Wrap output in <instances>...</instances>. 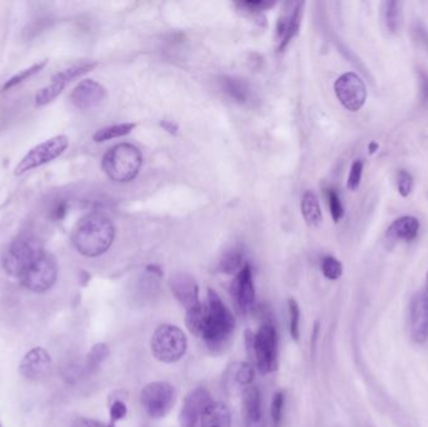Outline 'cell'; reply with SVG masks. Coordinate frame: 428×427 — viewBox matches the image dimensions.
<instances>
[{
  "label": "cell",
  "instance_id": "obj_1",
  "mask_svg": "<svg viewBox=\"0 0 428 427\" xmlns=\"http://www.w3.org/2000/svg\"><path fill=\"white\" fill-rule=\"evenodd\" d=\"M115 238V227L106 214H88L74 229L71 242L80 255L99 257L110 249Z\"/></svg>",
  "mask_w": 428,
  "mask_h": 427
},
{
  "label": "cell",
  "instance_id": "obj_2",
  "mask_svg": "<svg viewBox=\"0 0 428 427\" xmlns=\"http://www.w3.org/2000/svg\"><path fill=\"white\" fill-rule=\"evenodd\" d=\"M236 327L235 316L213 290H208L207 303H203L195 335L217 347L228 341Z\"/></svg>",
  "mask_w": 428,
  "mask_h": 427
},
{
  "label": "cell",
  "instance_id": "obj_3",
  "mask_svg": "<svg viewBox=\"0 0 428 427\" xmlns=\"http://www.w3.org/2000/svg\"><path fill=\"white\" fill-rule=\"evenodd\" d=\"M142 163V153L136 146L121 143L112 147L104 154L102 168L112 181L124 183L136 178Z\"/></svg>",
  "mask_w": 428,
  "mask_h": 427
},
{
  "label": "cell",
  "instance_id": "obj_4",
  "mask_svg": "<svg viewBox=\"0 0 428 427\" xmlns=\"http://www.w3.org/2000/svg\"><path fill=\"white\" fill-rule=\"evenodd\" d=\"M47 252L42 242L34 235H21L8 247L3 256V268L12 277L23 275L38 262Z\"/></svg>",
  "mask_w": 428,
  "mask_h": 427
},
{
  "label": "cell",
  "instance_id": "obj_5",
  "mask_svg": "<svg viewBox=\"0 0 428 427\" xmlns=\"http://www.w3.org/2000/svg\"><path fill=\"white\" fill-rule=\"evenodd\" d=\"M246 345L254 358L258 370L262 373H271L278 367V335L272 323H264L257 334L246 332Z\"/></svg>",
  "mask_w": 428,
  "mask_h": 427
},
{
  "label": "cell",
  "instance_id": "obj_6",
  "mask_svg": "<svg viewBox=\"0 0 428 427\" xmlns=\"http://www.w3.org/2000/svg\"><path fill=\"white\" fill-rule=\"evenodd\" d=\"M188 340L185 332L174 325H162L150 340L153 356L163 363H174L186 355Z\"/></svg>",
  "mask_w": 428,
  "mask_h": 427
},
{
  "label": "cell",
  "instance_id": "obj_7",
  "mask_svg": "<svg viewBox=\"0 0 428 427\" xmlns=\"http://www.w3.org/2000/svg\"><path fill=\"white\" fill-rule=\"evenodd\" d=\"M69 146V139L65 135L53 137L45 142L38 144L29 150L23 157L22 161L15 167V176H23L24 173L32 171L44 164L50 163L64 153Z\"/></svg>",
  "mask_w": 428,
  "mask_h": 427
},
{
  "label": "cell",
  "instance_id": "obj_8",
  "mask_svg": "<svg viewBox=\"0 0 428 427\" xmlns=\"http://www.w3.org/2000/svg\"><path fill=\"white\" fill-rule=\"evenodd\" d=\"M174 397L176 392L171 384L157 381L147 384L143 389L141 401L145 413H148L150 417L159 419L169 413L174 402Z\"/></svg>",
  "mask_w": 428,
  "mask_h": 427
},
{
  "label": "cell",
  "instance_id": "obj_9",
  "mask_svg": "<svg viewBox=\"0 0 428 427\" xmlns=\"http://www.w3.org/2000/svg\"><path fill=\"white\" fill-rule=\"evenodd\" d=\"M57 277V262L53 257L45 253L23 275L21 282L32 292L43 293L54 286Z\"/></svg>",
  "mask_w": 428,
  "mask_h": 427
},
{
  "label": "cell",
  "instance_id": "obj_10",
  "mask_svg": "<svg viewBox=\"0 0 428 427\" xmlns=\"http://www.w3.org/2000/svg\"><path fill=\"white\" fill-rule=\"evenodd\" d=\"M95 67H97V63H93V62H80L59 71L51 78V82L48 86H44L36 93V106L49 104L50 102L56 100L58 95L64 91L65 86H68L71 80L82 77L83 74L92 71Z\"/></svg>",
  "mask_w": 428,
  "mask_h": 427
},
{
  "label": "cell",
  "instance_id": "obj_11",
  "mask_svg": "<svg viewBox=\"0 0 428 427\" xmlns=\"http://www.w3.org/2000/svg\"><path fill=\"white\" fill-rule=\"evenodd\" d=\"M335 93L343 107L350 112L359 111L367 100L364 80L353 71L344 73L335 80Z\"/></svg>",
  "mask_w": 428,
  "mask_h": 427
},
{
  "label": "cell",
  "instance_id": "obj_12",
  "mask_svg": "<svg viewBox=\"0 0 428 427\" xmlns=\"http://www.w3.org/2000/svg\"><path fill=\"white\" fill-rule=\"evenodd\" d=\"M232 295L242 314H250L256 305V288L250 264H244L232 284Z\"/></svg>",
  "mask_w": 428,
  "mask_h": 427
},
{
  "label": "cell",
  "instance_id": "obj_13",
  "mask_svg": "<svg viewBox=\"0 0 428 427\" xmlns=\"http://www.w3.org/2000/svg\"><path fill=\"white\" fill-rule=\"evenodd\" d=\"M211 402V395L203 387H198L189 392L179 413L180 427H195Z\"/></svg>",
  "mask_w": 428,
  "mask_h": 427
},
{
  "label": "cell",
  "instance_id": "obj_14",
  "mask_svg": "<svg viewBox=\"0 0 428 427\" xmlns=\"http://www.w3.org/2000/svg\"><path fill=\"white\" fill-rule=\"evenodd\" d=\"M409 331L416 343L428 341V301L423 292L416 293L411 301Z\"/></svg>",
  "mask_w": 428,
  "mask_h": 427
},
{
  "label": "cell",
  "instance_id": "obj_15",
  "mask_svg": "<svg viewBox=\"0 0 428 427\" xmlns=\"http://www.w3.org/2000/svg\"><path fill=\"white\" fill-rule=\"evenodd\" d=\"M107 97L106 88L93 79H84L73 89L71 103L83 111L93 109L103 103Z\"/></svg>",
  "mask_w": 428,
  "mask_h": 427
},
{
  "label": "cell",
  "instance_id": "obj_16",
  "mask_svg": "<svg viewBox=\"0 0 428 427\" xmlns=\"http://www.w3.org/2000/svg\"><path fill=\"white\" fill-rule=\"evenodd\" d=\"M169 286L174 297L178 299L186 311L200 305V287L192 276L187 273H176L171 276Z\"/></svg>",
  "mask_w": 428,
  "mask_h": 427
},
{
  "label": "cell",
  "instance_id": "obj_17",
  "mask_svg": "<svg viewBox=\"0 0 428 427\" xmlns=\"http://www.w3.org/2000/svg\"><path fill=\"white\" fill-rule=\"evenodd\" d=\"M51 369V360L49 354L45 349L36 347L30 349L23 357L19 365V371L24 378L30 381H40L49 375Z\"/></svg>",
  "mask_w": 428,
  "mask_h": 427
},
{
  "label": "cell",
  "instance_id": "obj_18",
  "mask_svg": "<svg viewBox=\"0 0 428 427\" xmlns=\"http://www.w3.org/2000/svg\"><path fill=\"white\" fill-rule=\"evenodd\" d=\"M243 419L246 427H265L262 395L256 386H250L244 392Z\"/></svg>",
  "mask_w": 428,
  "mask_h": 427
},
{
  "label": "cell",
  "instance_id": "obj_19",
  "mask_svg": "<svg viewBox=\"0 0 428 427\" xmlns=\"http://www.w3.org/2000/svg\"><path fill=\"white\" fill-rule=\"evenodd\" d=\"M420 231V222L412 216H403L393 222L387 229V235L392 240H402L406 242L414 241Z\"/></svg>",
  "mask_w": 428,
  "mask_h": 427
},
{
  "label": "cell",
  "instance_id": "obj_20",
  "mask_svg": "<svg viewBox=\"0 0 428 427\" xmlns=\"http://www.w3.org/2000/svg\"><path fill=\"white\" fill-rule=\"evenodd\" d=\"M202 427H230V411L223 402H211L200 417Z\"/></svg>",
  "mask_w": 428,
  "mask_h": 427
},
{
  "label": "cell",
  "instance_id": "obj_21",
  "mask_svg": "<svg viewBox=\"0 0 428 427\" xmlns=\"http://www.w3.org/2000/svg\"><path fill=\"white\" fill-rule=\"evenodd\" d=\"M300 209H302L303 218L309 227L318 228L321 226L323 222L321 206H320L317 196L313 192L308 191L303 194Z\"/></svg>",
  "mask_w": 428,
  "mask_h": 427
},
{
  "label": "cell",
  "instance_id": "obj_22",
  "mask_svg": "<svg viewBox=\"0 0 428 427\" xmlns=\"http://www.w3.org/2000/svg\"><path fill=\"white\" fill-rule=\"evenodd\" d=\"M303 8H305V3H298L294 5L292 14L285 16V36L279 42V51H283L287 48V45L291 43L293 38L298 34L302 16H303Z\"/></svg>",
  "mask_w": 428,
  "mask_h": 427
},
{
  "label": "cell",
  "instance_id": "obj_23",
  "mask_svg": "<svg viewBox=\"0 0 428 427\" xmlns=\"http://www.w3.org/2000/svg\"><path fill=\"white\" fill-rule=\"evenodd\" d=\"M222 88L238 103H246L250 98V86L242 79L224 77L222 79Z\"/></svg>",
  "mask_w": 428,
  "mask_h": 427
},
{
  "label": "cell",
  "instance_id": "obj_24",
  "mask_svg": "<svg viewBox=\"0 0 428 427\" xmlns=\"http://www.w3.org/2000/svg\"><path fill=\"white\" fill-rule=\"evenodd\" d=\"M136 127V123H121V124H115V126H109L106 128L99 129L93 135L94 142H107L115 138L124 137V135H129Z\"/></svg>",
  "mask_w": 428,
  "mask_h": 427
},
{
  "label": "cell",
  "instance_id": "obj_25",
  "mask_svg": "<svg viewBox=\"0 0 428 427\" xmlns=\"http://www.w3.org/2000/svg\"><path fill=\"white\" fill-rule=\"evenodd\" d=\"M230 378L239 384L241 387H250L254 381V367L248 362H241L233 365L228 370Z\"/></svg>",
  "mask_w": 428,
  "mask_h": 427
},
{
  "label": "cell",
  "instance_id": "obj_26",
  "mask_svg": "<svg viewBox=\"0 0 428 427\" xmlns=\"http://www.w3.org/2000/svg\"><path fill=\"white\" fill-rule=\"evenodd\" d=\"M401 4L400 1H385L383 4V22L385 28L390 33H396L400 28L401 23Z\"/></svg>",
  "mask_w": 428,
  "mask_h": 427
},
{
  "label": "cell",
  "instance_id": "obj_27",
  "mask_svg": "<svg viewBox=\"0 0 428 427\" xmlns=\"http://www.w3.org/2000/svg\"><path fill=\"white\" fill-rule=\"evenodd\" d=\"M219 268L224 273H238L243 268V253L241 249H235L228 251L222 258Z\"/></svg>",
  "mask_w": 428,
  "mask_h": 427
},
{
  "label": "cell",
  "instance_id": "obj_28",
  "mask_svg": "<svg viewBox=\"0 0 428 427\" xmlns=\"http://www.w3.org/2000/svg\"><path fill=\"white\" fill-rule=\"evenodd\" d=\"M108 356H109V347L106 343L94 345L86 357V369L92 372L98 370L100 365L107 360Z\"/></svg>",
  "mask_w": 428,
  "mask_h": 427
},
{
  "label": "cell",
  "instance_id": "obj_29",
  "mask_svg": "<svg viewBox=\"0 0 428 427\" xmlns=\"http://www.w3.org/2000/svg\"><path fill=\"white\" fill-rule=\"evenodd\" d=\"M288 311H289V331L294 341L300 340V311L296 299H288Z\"/></svg>",
  "mask_w": 428,
  "mask_h": 427
},
{
  "label": "cell",
  "instance_id": "obj_30",
  "mask_svg": "<svg viewBox=\"0 0 428 427\" xmlns=\"http://www.w3.org/2000/svg\"><path fill=\"white\" fill-rule=\"evenodd\" d=\"M322 272H323L324 277L335 281V279H338V278L342 276V264L335 257H324L323 261H322Z\"/></svg>",
  "mask_w": 428,
  "mask_h": 427
},
{
  "label": "cell",
  "instance_id": "obj_31",
  "mask_svg": "<svg viewBox=\"0 0 428 427\" xmlns=\"http://www.w3.org/2000/svg\"><path fill=\"white\" fill-rule=\"evenodd\" d=\"M45 65H47V60H43V62H40V63H36V65H32L30 68H27V69H24V71H21V73H18L13 78H10L8 80L7 83L3 86V89H4V91H8V89H10V88H13V86H18L19 83H22L24 80L30 78L32 76L36 74L38 71H42L44 67H45Z\"/></svg>",
  "mask_w": 428,
  "mask_h": 427
},
{
  "label": "cell",
  "instance_id": "obj_32",
  "mask_svg": "<svg viewBox=\"0 0 428 427\" xmlns=\"http://www.w3.org/2000/svg\"><path fill=\"white\" fill-rule=\"evenodd\" d=\"M327 200H329V211H331V216L333 218V221H341L344 216V207H343L341 198L338 196V193L335 192V189L333 188H329L327 189Z\"/></svg>",
  "mask_w": 428,
  "mask_h": 427
},
{
  "label": "cell",
  "instance_id": "obj_33",
  "mask_svg": "<svg viewBox=\"0 0 428 427\" xmlns=\"http://www.w3.org/2000/svg\"><path fill=\"white\" fill-rule=\"evenodd\" d=\"M283 408H285V393L277 392L272 400L271 415L273 427H281L283 419Z\"/></svg>",
  "mask_w": 428,
  "mask_h": 427
},
{
  "label": "cell",
  "instance_id": "obj_34",
  "mask_svg": "<svg viewBox=\"0 0 428 427\" xmlns=\"http://www.w3.org/2000/svg\"><path fill=\"white\" fill-rule=\"evenodd\" d=\"M362 173H364V162L361 159H357L350 165V176H348V181H347L348 189L356 191L358 185L361 183Z\"/></svg>",
  "mask_w": 428,
  "mask_h": 427
},
{
  "label": "cell",
  "instance_id": "obj_35",
  "mask_svg": "<svg viewBox=\"0 0 428 427\" xmlns=\"http://www.w3.org/2000/svg\"><path fill=\"white\" fill-rule=\"evenodd\" d=\"M412 187H414V178L408 172L402 170L399 173L397 177V188L402 197H408L409 193L412 192Z\"/></svg>",
  "mask_w": 428,
  "mask_h": 427
},
{
  "label": "cell",
  "instance_id": "obj_36",
  "mask_svg": "<svg viewBox=\"0 0 428 427\" xmlns=\"http://www.w3.org/2000/svg\"><path fill=\"white\" fill-rule=\"evenodd\" d=\"M238 5L242 8V9H246V12L259 13L262 10H267V9L273 7V3H267V1H242Z\"/></svg>",
  "mask_w": 428,
  "mask_h": 427
},
{
  "label": "cell",
  "instance_id": "obj_37",
  "mask_svg": "<svg viewBox=\"0 0 428 427\" xmlns=\"http://www.w3.org/2000/svg\"><path fill=\"white\" fill-rule=\"evenodd\" d=\"M127 415V406L119 400L115 401L110 406V424H115L117 421L121 420Z\"/></svg>",
  "mask_w": 428,
  "mask_h": 427
},
{
  "label": "cell",
  "instance_id": "obj_38",
  "mask_svg": "<svg viewBox=\"0 0 428 427\" xmlns=\"http://www.w3.org/2000/svg\"><path fill=\"white\" fill-rule=\"evenodd\" d=\"M420 77V91H421V100L423 106H428V73L425 71H418Z\"/></svg>",
  "mask_w": 428,
  "mask_h": 427
},
{
  "label": "cell",
  "instance_id": "obj_39",
  "mask_svg": "<svg viewBox=\"0 0 428 427\" xmlns=\"http://www.w3.org/2000/svg\"><path fill=\"white\" fill-rule=\"evenodd\" d=\"M73 427H115V424L104 425V424H102L99 421L86 419V417H80V419H78V420L73 424Z\"/></svg>",
  "mask_w": 428,
  "mask_h": 427
},
{
  "label": "cell",
  "instance_id": "obj_40",
  "mask_svg": "<svg viewBox=\"0 0 428 427\" xmlns=\"http://www.w3.org/2000/svg\"><path fill=\"white\" fill-rule=\"evenodd\" d=\"M67 214V203L65 202H57L50 209V214L54 220H62Z\"/></svg>",
  "mask_w": 428,
  "mask_h": 427
},
{
  "label": "cell",
  "instance_id": "obj_41",
  "mask_svg": "<svg viewBox=\"0 0 428 427\" xmlns=\"http://www.w3.org/2000/svg\"><path fill=\"white\" fill-rule=\"evenodd\" d=\"M414 34L417 36V39L421 42L426 48L428 49V32L427 29L423 28V25L422 24H416V27H414Z\"/></svg>",
  "mask_w": 428,
  "mask_h": 427
},
{
  "label": "cell",
  "instance_id": "obj_42",
  "mask_svg": "<svg viewBox=\"0 0 428 427\" xmlns=\"http://www.w3.org/2000/svg\"><path fill=\"white\" fill-rule=\"evenodd\" d=\"M160 126H162L165 130H168L169 133H171V135L177 133V130H178V127L171 121H163L160 123Z\"/></svg>",
  "mask_w": 428,
  "mask_h": 427
},
{
  "label": "cell",
  "instance_id": "obj_43",
  "mask_svg": "<svg viewBox=\"0 0 428 427\" xmlns=\"http://www.w3.org/2000/svg\"><path fill=\"white\" fill-rule=\"evenodd\" d=\"M368 150H370V153H371V154H373V153H374L376 150H379V146H377V143H371V144H370V147H368Z\"/></svg>",
  "mask_w": 428,
  "mask_h": 427
},
{
  "label": "cell",
  "instance_id": "obj_44",
  "mask_svg": "<svg viewBox=\"0 0 428 427\" xmlns=\"http://www.w3.org/2000/svg\"><path fill=\"white\" fill-rule=\"evenodd\" d=\"M423 295H425V297L427 299L428 301V270H427V277H426V286H425V290L422 291Z\"/></svg>",
  "mask_w": 428,
  "mask_h": 427
},
{
  "label": "cell",
  "instance_id": "obj_45",
  "mask_svg": "<svg viewBox=\"0 0 428 427\" xmlns=\"http://www.w3.org/2000/svg\"><path fill=\"white\" fill-rule=\"evenodd\" d=\"M0 427H1V424H0Z\"/></svg>",
  "mask_w": 428,
  "mask_h": 427
}]
</instances>
